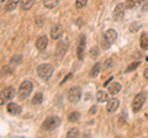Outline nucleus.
<instances>
[{"label":"nucleus","mask_w":148,"mask_h":138,"mask_svg":"<svg viewBox=\"0 0 148 138\" xmlns=\"http://www.w3.org/2000/svg\"><path fill=\"white\" fill-rule=\"evenodd\" d=\"M112 66H114V59H111V58L106 59L105 63H104V68L106 69V70H109V69H111V68H112Z\"/></svg>","instance_id":"obj_27"},{"label":"nucleus","mask_w":148,"mask_h":138,"mask_svg":"<svg viewBox=\"0 0 148 138\" xmlns=\"http://www.w3.org/2000/svg\"><path fill=\"white\" fill-rule=\"evenodd\" d=\"M42 101H43L42 93H37V94H35L34 99H32V104H34V105H38V104L42 102Z\"/></svg>","instance_id":"obj_25"},{"label":"nucleus","mask_w":148,"mask_h":138,"mask_svg":"<svg viewBox=\"0 0 148 138\" xmlns=\"http://www.w3.org/2000/svg\"><path fill=\"white\" fill-rule=\"evenodd\" d=\"M143 0H126V3H125V5H126L127 9H136L138 6L143 5Z\"/></svg>","instance_id":"obj_16"},{"label":"nucleus","mask_w":148,"mask_h":138,"mask_svg":"<svg viewBox=\"0 0 148 138\" xmlns=\"http://www.w3.org/2000/svg\"><path fill=\"white\" fill-rule=\"evenodd\" d=\"M108 89H109V93L111 95H116V94H119L120 91H121V84H120V83L114 81V83H111V84L108 86Z\"/></svg>","instance_id":"obj_14"},{"label":"nucleus","mask_w":148,"mask_h":138,"mask_svg":"<svg viewBox=\"0 0 148 138\" xmlns=\"http://www.w3.org/2000/svg\"><path fill=\"white\" fill-rule=\"evenodd\" d=\"M145 102H146V96L143 94H137L135 98H133V101H132V111L138 112L143 107Z\"/></svg>","instance_id":"obj_4"},{"label":"nucleus","mask_w":148,"mask_h":138,"mask_svg":"<svg viewBox=\"0 0 148 138\" xmlns=\"http://www.w3.org/2000/svg\"><path fill=\"white\" fill-rule=\"evenodd\" d=\"M15 95V90H14L12 86H8V88L1 90V105H4L5 101H9L14 98Z\"/></svg>","instance_id":"obj_9"},{"label":"nucleus","mask_w":148,"mask_h":138,"mask_svg":"<svg viewBox=\"0 0 148 138\" xmlns=\"http://www.w3.org/2000/svg\"><path fill=\"white\" fill-rule=\"evenodd\" d=\"M96 110H98V109H96V106H95V105H94V106H91V109H90V111H89V113H90V115H92V113H95V112H96Z\"/></svg>","instance_id":"obj_35"},{"label":"nucleus","mask_w":148,"mask_h":138,"mask_svg":"<svg viewBox=\"0 0 148 138\" xmlns=\"http://www.w3.org/2000/svg\"><path fill=\"white\" fill-rule=\"evenodd\" d=\"M100 70H101V63H100V62H98L94 67H92V68L90 69V72H89L90 78H96V77L99 75Z\"/></svg>","instance_id":"obj_20"},{"label":"nucleus","mask_w":148,"mask_h":138,"mask_svg":"<svg viewBox=\"0 0 148 138\" xmlns=\"http://www.w3.org/2000/svg\"><path fill=\"white\" fill-rule=\"evenodd\" d=\"M71 77H72V74H71V73H69V74H68V75H67V77L64 78V79H63V80L61 81V85H63L64 83H66V81H67V80H68V79H69V78H71Z\"/></svg>","instance_id":"obj_34"},{"label":"nucleus","mask_w":148,"mask_h":138,"mask_svg":"<svg viewBox=\"0 0 148 138\" xmlns=\"http://www.w3.org/2000/svg\"><path fill=\"white\" fill-rule=\"evenodd\" d=\"M119 100L117 99H111L108 101V105H106V110H108V112H115L116 110L119 109Z\"/></svg>","instance_id":"obj_13"},{"label":"nucleus","mask_w":148,"mask_h":138,"mask_svg":"<svg viewBox=\"0 0 148 138\" xmlns=\"http://www.w3.org/2000/svg\"><path fill=\"white\" fill-rule=\"evenodd\" d=\"M82 98V89L79 86H74V88H71L68 91V100L69 102H78Z\"/></svg>","instance_id":"obj_5"},{"label":"nucleus","mask_w":148,"mask_h":138,"mask_svg":"<svg viewBox=\"0 0 148 138\" xmlns=\"http://www.w3.org/2000/svg\"><path fill=\"white\" fill-rule=\"evenodd\" d=\"M104 37L105 38H108V41L110 43H114L115 41H116V38H117V32L115 31V30H108L105 32V35H104Z\"/></svg>","instance_id":"obj_15"},{"label":"nucleus","mask_w":148,"mask_h":138,"mask_svg":"<svg viewBox=\"0 0 148 138\" xmlns=\"http://www.w3.org/2000/svg\"><path fill=\"white\" fill-rule=\"evenodd\" d=\"M37 74H38V77L41 78V79L48 80L53 74V67L51 66L49 63L40 64V66L37 67Z\"/></svg>","instance_id":"obj_2"},{"label":"nucleus","mask_w":148,"mask_h":138,"mask_svg":"<svg viewBox=\"0 0 148 138\" xmlns=\"http://www.w3.org/2000/svg\"><path fill=\"white\" fill-rule=\"evenodd\" d=\"M140 46L143 51H148V33L143 32L140 37Z\"/></svg>","instance_id":"obj_18"},{"label":"nucleus","mask_w":148,"mask_h":138,"mask_svg":"<svg viewBox=\"0 0 148 138\" xmlns=\"http://www.w3.org/2000/svg\"><path fill=\"white\" fill-rule=\"evenodd\" d=\"M32 88H34V85H32V83L30 80H25L21 83L20 88H18V91H17V98L18 100H25L26 98H29L31 91H32Z\"/></svg>","instance_id":"obj_1"},{"label":"nucleus","mask_w":148,"mask_h":138,"mask_svg":"<svg viewBox=\"0 0 148 138\" xmlns=\"http://www.w3.org/2000/svg\"><path fill=\"white\" fill-rule=\"evenodd\" d=\"M96 100H98V102H106V101H109V94L104 90H99L96 93Z\"/></svg>","instance_id":"obj_19"},{"label":"nucleus","mask_w":148,"mask_h":138,"mask_svg":"<svg viewBox=\"0 0 148 138\" xmlns=\"http://www.w3.org/2000/svg\"><path fill=\"white\" fill-rule=\"evenodd\" d=\"M143 9H145V10H147V11H148V0H146V1L143 3Z\"/></svg>","instance_id":"obj_36"},{"label":"nucleus","mask_w":148,"mask_h":138,"mask_svg":"<svg viewBox=\"0 0 148 138\" xmlns=\"http://www.w3.org/2000/svg\"><path fill=\"white\" fill-rule=\"evenodd\" d=\"M140 62H135V63H132V64H130V66L127 67V69H126V73H130V72H132V70H135V69L140 66Z\"/></svg>","instance_id":"obj_29"},{"label":"nucleus","mask_w":148,"mask_h":138,"mask_svg":"<svg viewBox=\"0 0 148 138\" xmlns=\"http://www.w3.org/2000/svg\"><path fill=\"white\" fill-rule=\"evenodd\" d=\"M59 125H61V120H59V117H57V116H49V117H47L43 121L42 130L49 132V131L56 130V128H57Z\"/></svg>","instance_id":"obj_3"},{"label":"nucleus","mask_w":148,"mask_h":138,"mask_svg":"<svg viewBox=\"0 0 148 138\" xmlns=\"http://www.w3.org/2000/svg\"><path fill=\"white\" fill-rule=\"evenodd\" d=\"M101 46H103V48H104V49H109V48H110V46H111V43L108 41V38L103 37V41H101Z\"/></svg>","instance_id":"obj_30"},{"label":"nucleus","mask_w":148,"mask_h":138,"mask_svg":"<svg viewBox=\"0 0 148 138\" xmlns=\"http://www.w3.org/2000/svg\"><path fill=\"white\" fill-rule=\"evenodd\" d=\"M35 0H20V8L22 10H30L34 5Z\"/></svg>","instance_id":"obj_21"},{"label":"nucleus","mask_w":148,"mask_h":138,"mask_svg":"<svg viewBox=\"0 0 148 138\" xmlns=\"http://www.w3.org/2000/svg\"><path fill=\"white\" fill-rule=\"evenodd\" d=\"M18 4H20V0H8L6 4H5V11L10 12L12 10H15Z\"/></svg>","instance_id":"obj_17"},{"label":"nucleus","mask_w":148,"mask_h":138,"mask_svg":"<svg viewBox=\"0 0 148 138\" xmlns=\"http://www.w3.org/2000/svg\"><path fill=\"white\" fill-rule=\"evenodd\" d=\"M88 0H75V8L77 9H83L86 5Z\"/></svg>","instance_id":"obj_28"},{"label":"nucleus","mask_w":148,"mask_h":138,"mask_svg":"<svg viewBox=\"0 0 148 138\" xmlns=\"http://www.w3.org/2000/svg\"><path fill=\"white\" fill-rule=\"evenodd\" d=\"M6 110H8L9 113L12 115V116H16V115H20L21 113V107L18 106L17 104H15V102H10V104H9Z\"/></svg>","instance_id":"obj_12"},{"label":"nucleus","mask_w":148,"mask_h":138,"mask_svg":"<svg viewBox=\"0 0 148 138\" xmlns=\"http://www.w3.org/2000/svg\"><path fill=\"white\" fill-rule=\"evenodd\" d=\"M43 21H45V19H42V17H37V19H36V25L38 27H42Z\"/></svg>","instance_id":"obj_33"},{"label":"nucleus","mask_w":148,"mask_h":138,"mask_svg":"<svg viewBox=\"0 0 148 138\" xmlns=\"http://www.w3.org/2000/svg\"><path fill=\"white\" fill-rule=\"evenodd\" d=\"M140 27H141L140 24H133V25L130 26V31H131V32H137Z\"/></svg>","instance_id":"obj_31"},{"label":"nucleus","mask_w":148,"mask_h":138,"mask_svg":"<svg viewBox=\"0 0 148 138\" xmlns=\"http://www.w3.org/2000/svg\"><path fill=\"white\" fill-rule=\"evenodd\" d=\"M67 48L68 43L64 42V41H59L57 43V47H56V58H57V61H61L64 57V54L67 53Z\"/></svg>","instance_id":"obj_6"},{"label":"nucleus","mask_w":148,"mask_h":138,"mask_svg":"<svg viewBox=\"0 0 148 138\" xmlns=\"http://www.w3.org/2000/svg\"><path fill=\"white\" fill-rule=\"evenodd\" d=\"M59 0H43V5L46 9H54L58 5Z\"/></svg>","instance_id":"obj_24"},{"label":"nucleus","mask_w":148,"mask_h":138,"mask_svg":"<svg viewBox=\"0 0 148 138\" xmlns=\"http://www.w3.org/2000/svg\"><path fill=\"white\" fill-rule=\"evenodd\" d=\"M85 44H86L85 36H80V38H79V43H78V47H77V57H78V59H79V61H83V59H84Z\"/></svg>","instance_id":"obj_8"},{"label":"nucleus","mask_w":148,"mask_h":138,"mask_svg":"<svg viewBox=\"0 0 148 138\" xmlns=\"http://www.w3.org/2000/svg\"><path fill=\"white\" fill-rule=\"evenodd\" d=\"M67 137H68V138H72V137H79V130H78V128H75V127L71 128V130L68 131V133H67Z\"/></svg>","instance_id":"obj_26"},{"label":"nucleus","mask_w":148,"mask_h":138,"mask_svg":"<svg viewBox=\"0 0 148 138\" xmlns=\"http://www.w3.org/2000/svg\"><path fill=\"white\" fill-rule=\"evenodd\" d=\"M125 9H126V5L123 3L117 4L114 9V20L115 21H121L125 16Z\"/></svg>","instance_id":"obj_7"},{"label":"nucleus","mask_w":148,"mask_h":138,"mask_svg":"<svg viewBox=\"0 0 148 138\" xmlns=\"http://www.w3.org/2000/svg\"><path fill=\"white\" fill-rule=\"evenodd\" d=\"M98 54H99V51H98V48H92L91 51H90V57L91 58H95V57H98Z\"/></svg>","instance_id":"obj_32"},{"label":"nucleus","mask_w":148,"mask_h":138,"mask_svg":"<svg viewBox=\"0 0 148 138\" xmlns=\"http://www.w3.org/2000/svg\"><path fill=\"white\" fill-rule=\"evenodd\" d=\"M48 46V38L46 36H41V37L36 41V48L40 51V52H43V51L47 48Z\"/></svg>","instance_id":"obj_11"},{"label":"nucleus","mask_w":148,"mask_h":138,"mask_svg":"<svg viewBox=\"0 0 148 138\" xmlns=\"http://www.w3.org/2000/svg\"><path fill=\"white\" fill-rule=\"evenodd\" d=\"M68 121L69 122H72V123H75L79 121V118H80V113L79 112H77V111H73L71 113H68Z\"/></svg>","instance_id":"obj_23"},{"label":"nucleus","mask_w":148,"mask_h":138,"mask_svg":"<svg viewBox=\"0 0 148 138\" xmlns=\"http://www.w3.org/2000/svg\"><path fill=\"white\" fill-rule=\"evenodd\" d=\"M21 61H22V57L21 56H15L12 59H11V62H10V64H9V68L11 69V70H14L18 64L21 63Z\"/></svg>","instance_id":"obj_22"},{"label":"nucleus","mask_w":148,"mask_h":138,"mask_svg":"<svg viewBox=\"0 0 148 138\" xmlns=\"http://www.w3.org/2000/svg\"><path fill=\"white\" fill-rule=\"evenodd\" d=\"M143 77H145L146 79H148V68L145 69V72H143Z\"/></svg>","instance_id":"obj_37"},{"label":"nucleus","mask_w":148,"mask_h":138,"mask_svg":"<svg viewBox=\"0 0 148 138\" xmlns=\"http://www.w3.org/2000/svg\"><path fill=\"white\" fill-rule=\"evenodd\" d=\"M63 35V29L61 25H54L52 29H51V37L53 40H59Z\"/></svg>","instance_id":"obj_10"}]
</instances>
